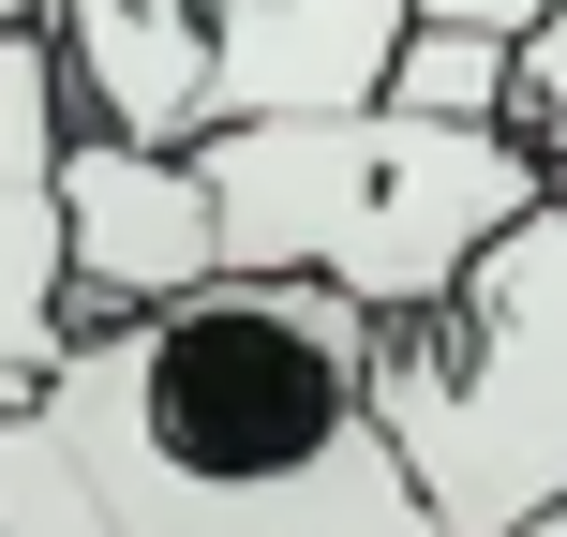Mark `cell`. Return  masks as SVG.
Returning <instances> with one entry per match:
<instances>
[{
	"label": "cell",
	"instance_id": "obj_5",
	"mask_svg": "<svg viewBox=\"0 0 567 537\" xmlns=\"http://www.w3.org/2000/svg\"><path fill=\"white\" fill-rule=\"evenodd\" d=\"M60 149H75V105H60L45 30H0V419L45 403V373L75 359V283H60Z\"/></svg>",
	"mask_w": 567,
	"mask_h": 537
},
{
	"label": "cell",
	"instance_id": "obj_2",
	"mask_svg": "<svg viewBox=\"0 0 567 537\" xmlns=\"http://www.w3.org/2000/svg\"><path fill=\"white\" fill-rule=\"evenodd\" d=\"M209 239L255 283H329L373 329H419L463 299V269L553 195L523 135H463V120L343 105V120H225L195 135Z\"/></svg>",
	"mask_w": 567,
	"mask_h": 537
},
{
	"label": "cell",
	"instance_id": "obj_10",
	"mask_svg": "<svg viewBox=\"0 0 567 537\" xmlns=\"http://www.w3.org/2000/svg\"><path fill=\"white\" fill-rule=\"evenodd\" d=\"M553 105H567V0L508 45V135H523V120H553Z\"/></svg>",
	"mask_w": 567,
	"mask_h": 537
},
{
	"label": "cell",
	"instance_id": "obj_11",
	"mask_svg": "<svg viewBox=\"0 0 567 537\" xmlns=\"http://www.w3.org/2000/svg\"><path fill=\"white\" fill-rule=\"evenodd\" d=\"M553 0H419V30H478V45H523Z\"/></svg>",
	"mask_w": 567,
	"mask_h": 537
},
{
	"label": "cell",
	"instance_id": "obj_12",
	"mask_svg": "<svg viewBox=\"0 0 567 537\" xmlns=\"http://www.w3.org/2000/svg\"><path fill=\"white\" fill-rule=\"evenodd\" d=\"M523 149H538V179L567 195V105H553V120H523Z\"/></svg>",
	"mask_w": 567,
	"mask_h": 537
},
{
	"label": "cell",
	"instance_id": "obj_8",
	"mask_svg": "<svg viewBox=\"0 0 567 537\" xmlns=\"http://www.w3.org/2000/svg\"><path fill=\"white\" fill-rule=\"evenodd\" d=\"M389 105L403 120H463V135H508V45H478V30H403Z\"/></svg>",
	"mask_w": 567,
	"mask_h": 537
},
{
	"label": "cell",
	"instance_id": "obj_13",
	"mask_svg": "<svg viewBox=\"0 0 567 537\" xmlns=\"http://www.w3.org/2000/svg\"><path fill=\"white\" fill-rule=\"evenodd\" d=\"M0 30H45V0H0Z\"/></svg>",
	"mask_w": 567,
	"mask_h": 537
},
{
	"label": "cell",
	"instance_id": "obj_1",
	"mask_svg": "<svg viewBox=\"0 0 567 537\" xmlns=\"http://www.w3.org/2000/svg\"><path fill=\"white\" fill-rule=\"evenodd\" d=\"M373 313L209 269L195 299L75 329L30 419L75 448L105 537H433L373 419Z\"/></svg>",
	"mask_w": 567,
	"mask_h": 537
},
{
	"label": "cell",
	"instance_id": "obj_3",
	"mask_svg": "<svg viewBox=\"0 0 567 537\" xmlns=\"http://www.w3.org/2000/svg\"><path fill=\"white\" fill-rule=\"evenodd\" d=\"M373 419L433 537H538L567 523V195H538L449 313L373 343Z\"/></svg>",
	"mask_w": 567,
	"mask_h": 537
},
{
	"label": "cell",
	"instance_id": "obj_7",
	"mask_svg": "<svg viewBox=\"0 0 567 537\" xmlns=\"http://www.w3.org/2000/svg\"><path fill=\"white\" fill-rule=\"evenodd\" d=\"M403 30H419V0H209V90H225V120H343V105H389Z\"/></svg>",
	"mask_w": 567,
	"mask_h": 537
},
{
	"label": "cell",
	"instance_id": "obj_14",
	"mask_svg": "<svg viewBox=\"0 0 567 537\" xmlns=\"http://www.w3.org/2000/svg\"><path fill=\"white\" fill-rule=\"evenodd\" d=\"M538 537H567V523H538Z\"/></svg>",
	"mask_w": 567,
	"mask_h": 537
},
{
	"label": "cell",
	"instance_id": "obj_9",
	"mask_svg": "<svg viewBox=\"0 0 567 537\" xmlns=\"http://www.w3.org/2000/svg\"><path fill=\"white\" fill-rule=\"evenodd\" d=\"M0 537H105V508H90V478H75V448H60L45 419H0Z\"/></svg>",
	"mask_w": 567,
	"mask_h": 537
},
{
	"label": "cell",
	"instance_id": "obj_4",
	"mask_svg": "<svg viewBox=\"0 0 567 537\" xmlns=\"http://www.w3.org/2000/svg\"><path fill=\"white\" fill-rule=\"evenodd\" d=\"M209 269H225V239H209L195 149H120V135L60 149V283H75V329L165 313V299H195Z\"/></svg>",
	"mask_w": 567,
	"mask_h": 537
},
{
	"label": "cell",
	"instance_id": "obj_6",
	"mask_svg": "<svg viewBox=\"0 0 567 537\" xmlns=\"http://www.w3.org/2000/svg\"><path fill=\"white\" fill-rule=\"evenodd\" d=\"M45 60H60L75 135L195 149L225 120V90H209V0H45Z\"/></svg>",
	"mask_w": 567,
	"mask_h": 537
}]
</instances>
